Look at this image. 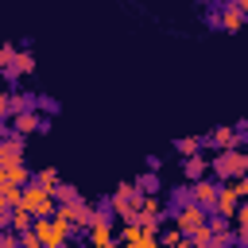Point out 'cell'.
I'll use <instances>...</instances> for the list:
<instances>
[{"label":"cell","instance_id":"cell-1","mask_svg":"<svg viewBox=\"0 0 248 248\" xmlns=\"http://www.w3.org/2000/svg\"><path fill=\"white\" fill-rule=\"evenodd\" d=\"M31 232L43 240V248H66V240H70V221L66 217H58V213H50V217H35L31 221Z\"/></svg>","mask_w":248,"mask_h":248},{"label":"cell","instance_id":"cell-2","mask_svg":"<svg viewBox=\"0 0 248 248\" xmlns=\"http://www.w3.org/2000/svg\"><path fill=\"white\" fill-rule=\"evenodd\" d=\"M209 170L217 174V182H232V178L248 174V155L240 147H225V151H217L209 159Z\"/></svg>","mask_w":248,"mask_h":248},{"label":"cell","instance_id":"cell-3","mask_svg":"<svg viewBox=\"0 0 248 248\" xmlns=\"http://www.w3.org/2000/svg\"><path fill=\"white\" fill-rule=\"evenodd\" d=\"M16 205H23V209H27L31 217H50L58 202H54V190H50V186H39V182H27Z\"/></svg>","mask_w":248,"mask_h":248},{"label":"cell","instance_id":"cell-4","mask_svg":"<svg viewBox=\"0 0 248 248\" xmlns=\"http://www.w3.org/2000/svg\"><path fill=\"white\" fill-rule=\"evenodd\" d=\"M108 209H112V217L136 221V217H140V190H136V182H120L116 194L108 198Z\"/></svg>","mask_w":248,"mask_h":248},{"label":"cell","instance_id":"cell-5","mask_svg":"<svg viewBox=\"0 0 248 248\" xmlns=\"http://www.w3.org/2000/svg\"><path fill=\"white\" fill-rule=\"evenodd\" d=\"M54 213H58V217H66V221H70V229H89L97 209H93L85 198H74V202H58V205H54Z\"/></svg>","mask_w":248,"mask_h":248},{"label":"cell","instance_id":"cell-6","mask_svg":"<svg viewBox=\"0 0 248 248\" xmlns=\"http://www.w3.org/2000/svg\"><path fill=\"white\" fill-rule=\"evenodd\" d=\"M116 244V225H112V213H93V225H89V248H112Z\"/></svg>","mask_w":248,"mask_h":248},{"label":"cell","instance_id":"cell-7","mask_svg":"<svg viewBox=\"0 0 248 248\" xmlns=\"http://www.w3.org/2000/svg\"><path fill=\"white\" fill-rule=\"evenodd\" d=\"M170 217H174V225H178L182 232H194V229H202V225L209 221V209H205V205H198V202H182Z\"/></svg>","mask_w":248,"mask_h":248},{"label":"cell","instance_id":"cell-8","mask_svg":"<svg viewBox=\"0 0 248 248\" xmlns=\"http://www.w3.org/2000/svg\"><path fill=\"white\" fill-rule=\"evenodd\" d=\"M8 120H12V132H16V136H31V132H46V128H50V120H46L43 112H35V108L12 112Z\"/></svg>","mask_w":248,"mask_h":248},{"label":"cell","instance_id":"cell-9","mask_svg":"<svg viewBox=\"0 0 248 248\" xmlns=\"http://www.w3.org/2000/svg\"><path fill=\"white\" fill-rule=\"evenodd\" d=\"M236 205H240V194H236V186H232V182H221V186H217V198H213V205H209V213L232 217V213H236Z\"/></svg>","mask_w":248,"mask_h":248},{"label":"cell","instance_id":"cell-10","mask_svg":"<svg viewBox=\"0 0 248 248\" xmlns=\"http://www.w3.org/2000/svg\"><path fill=\"white\" fill-rule=\"evenodd\" d=\"M186 194H190V202H198V205H213V198H217V182L213 178H194L190 186H186Z\"/></svg>","mask_w":248,"mask_h":248},{"label":"cell","instance_id":"cell-11","mask_svg":"<svg viewBox=\"0 0 248 248\" xmlns=\"http://www.w3.org/2000/svg\"><path fill=\"white\" fill-rule=\"evenodd\" d=\"M23 163V136H0V167Z\"/></svg>","mask_w":248,"mask_h":248},{"label":"cell","instance_id":"cell-12","mask_svg":"<svg viewBox=\"0 0 248 248\" xmlns=\"http://www.w3.org/2000/svg\"><path fill=\"white\" fill-rule=\"evenodd\" d=\"M205 147H213V151H225V147H236V128H213L205 140H202Z\"/></svg>","mask_w":248,"mask_h":248},{"label":"cell","instance_id":"cell-13","mask_svg":"<svg viewBox=\"0 0 248 248\" xmlns=\"http://www.w3.org/2000/svg\"><path fill=\"white\" fill-rule=\"evenodd\" d=\"M27 182H31V174H27L23 163H8V167H0V186H27Z\"/></svg>","mask_w":248,"mask_h":248},{"label":"cell","instance_id":"cell-14","mask_svg":"<svg viewBox=\"0 0 248 248\" xmlns=\"http://www.w3.org/2000/svg\"><path fill=\"white\" fill-rule=\"evenodd\" d=\"M217 27H221V31H240V27H244L240 8H236V4H225V8L217 12Z\"/></svg>","mask_w":248,"mask_h":248},{"label":"cell","instance_id":"cell-15","mask_svg":"<svg viewBox=\"0 0 248 248\" xmlns=\"http://www.w3.org/2000/svg\"><path fill=\"white\" fill-rule=\"evenodd\" d=\"M31 70H35V54H31V50H16L12 66L4 70V78H23V74H31Z\"/></svg>","mask_w":248,"mask_h":248},{"label":"cell","instance_id":"cell-16","mask_svg":"<svg viewBox=\"0 0 248 248\" xmlns=\"http://www.w3.org/2000/svg\"><path fill=\"white\" fill-rule=\"evenodd\" d=\"M182 174L194 182V178H205L209 174V155H186L182 159Z\"/></svg>","mask_w":248,"mask_h":248},{"label":"cell","instance_id":"cell-17","mask_svg":"<svg viewBox=\"0 0 248 248\" xmlns=\"http://www.w3.org/2000/svg\"><path fill=\"white\" fill-rule=\"evenodd\" d=\"M31 221H35V217H31L23 205H8V229H12L16 236H19V232H27V229H31Z\"/></svg>","mask_w":248,"mask_h":248},{"label":"cell","instance_id":"cell-18","mask_svg":"<svg viewBox=\"0 0 248 248\" xmlns=\"http://www.w3.org/2000/svg\"><path fill=\"white\" fill-rule=\"evenodd\" d=\"M182 240H186V232H182L174 221H170V225H159V244H167V248H178Z\"/></svg>","mask_w":248,"mask_h":248},{"label":"cell","instance_id":"cell-19","mask_svg":"<svg viewBox=\"0 0 248 248\" xmlns=\"http://www.w3.org/2000/svg\"><path fill=\"white\" fill-rule=\"evenodd\" d=\"M229 221H232V232L248 244V202H240V205H236V213H232Z\"/></svg>","mask_w":248,"mask_h":248},{"label":"cell","instance_id":"cell-20","mask_svg":"<svg viewBox=\"0 0 248 248\" xmlns=\"http://www.w3.org/2000/svg\"><path fill=\"white\" fill-rule=\"evenodd\" d=\"M31 182H39V186H50V190H54V186L62 182V174H58L54 167H39V170L31 174Z\"/></svg>","mask_w":248,"mask_h":248},{"label":"cell","instance_id":"cell-21","mask_svg":"<svg viewBox=\"0 0 248 248\" xmlns=\"http://www.w3.org/2000/svg\"><path fill=\"white\" fill-rule=\"evenodd\" d=\"M140 213L163 217V202H159V194H140Z\"/></svg>","mask_w":248,"mask_h":248},{"label":"cell","instance_id":"cell-22","mask_svg":"<svg viewBox=\"0 0 248 248\" xmlns=\"http://www.w3.org/2000/svg\"><path fill=\"white\" fill-rule=\"evenodd\" d=\"M198 147H202V140H194V136H182V140H174V151L186 159V155H198Z\"/></svg>","mask_w":248,"mask_h":248},{"label":"cell","instance_id":"cell-23","mask_svg":"<svg viewBox=\"0 0 248 248\" xmlns=\"http://www.w3.org/2000/svg\"><path fill=\"white\" fill-rule=\"evenodd\" d=\"M136 190H140V194H159V174H151V170L140 174V178H136Z\"/></svg>","mask_w":248,"mask_h":248},{"label":"cell","instance_id":"cell-24","mask_svg":"<svg viewBox=\"0 0 248 248\" xmlns=\"http://www.w3.org/2000/svg\"><path fill=\"white\" fill-rule=\"evenodd\" d=\"M8 105H12V112H23V108H31V97L27 93H8Z\"/></svg>","mask_w":248,"mask_h":248},{"label":"cell","instance_id":"cell-25","mask_svg":"<svg viewBox=\"0 0 248 248\" xmlns=\"http://www.w3.org/2000/svg\"><path fill=\"white\" fill-rule=\"evenodd\" d=\"M74 198H81L74 186H66V182H58V186H54V202H74Z\"/></svg>","mask_w":248,"mask_h":248},{"label":"cell","instance_id":"cell-26","mask_svg":"<svg viewBox=\"0 0 248 248\" xmlns=\"http://www.w3.org/2000/svg\"><path fill=\"white\" fill-rule=\"evenodd\" d=\"M12 58H16V46H8V43H4V46H0V74L12 66Z\"/></svg>","mask_w":248,"mask_h":248},{"label":"cell","instance_id":"cell-27","mask_svg":"<svg viewBox=\"0 0 248 248\" xmlns=\"http://www.w3.org/2000/svg\"><path fill=\"white\" fill-rule=\"evenodd\" d=\"M19 244H23V248H43V240H39L31 229H27V232H19Z\"/></svg>","mask_w":248,"mask_h":248},{"label":"cell","instance_id":"cell-28","mask_svg":"<svg viewBox=\"0 0 248 248\" xmlns=\"http://www.w3.org/2000/svg\"><path fill=\"white\" fill-rule=\"evenodd\" d=\"M232 186H236V194H240V202H248V174H240V178H232Z\"/></svg>","mask_w":248,"mask_h":248},{"label":"cell","instance_id":"cell-29","mask_svg":"<svg viewBox=\"0 0 248 248\" xmlns=\"http://www.w3.org/2000/svg\"><path fill=\"white\" fill-rule=\"evenodd\" d=\"M12 116V105H8V93H0V124Z\"/></svg>","mask_w":248,"mask_h":248},{"label":"cell","instance_id":"cell-30","mask_svg":"<svg viewBox=\"0 0 248 248\" xmlns=\"http://www.w3.org/2000/svg\"><path fill=\"white\" fill-rule=\"evenodd\" d=\"M236 140H248V120H240V124H236Z\"/></svg>","mask_w":248,"mask_h":248},{"label":"cell","instance_id":"cell-31","mask_svg":"<svg viewBox=\"0 0 248 248\" xmlns=\"http://www.w3.org/2000/svg\"><path fill=\"white\" fill-rule=\"evenodd\" d=\"M4 229H8V205L0 202V232H4Z\"/></svg>","mask_w":248,"mask_h":248},{"label":"cell","instance_id":"cell-32","mask_svg":"<svg viewBox=\"0 0 248 248\" xmlns=\"http://www.w3.org/2000/svg\"><path fill=\"white\" fill-rule=\"evenodd\" d=\"M236 8H240V16H244V23H248V0H232Z\"/></svg>","mask_w":248,"mask_h":248},{"label":"cell","instance_id":"cell-33","mask_svg":"<svg viewBox=\"0 0 248 248\" xmlns=\"http://www.w3.org/2000/svg\"><path fill=\"white\" fill-rule=\"evenodd\" d=\"M151 248H167V244H159V240H155V244H151Z\"/></svg>","mask_w":248,"mask_h":248},{"label":"cell","instance_id":"cell-34","mask_svg":"<svg viewBox=\"0 0 248 248\" xmlns=\"http://www.w3.org/2000/svg\"><path fill=\"white\" fill-rule=\"evenodd\" d=\"M0 202H4V190H0ZM4 205H8V202H4Z\"/></svg>","mask_w":248,"mask_h":248},{"label":"cell","instance_id":"cell-35","mask_svg":"<svg viewBox=\"0 0 248 248\" xmlns=\"http://www.w3.org/2000/svg\"><path fill=\"white\" fill-rule=\"evenodd\" d=\"M112 248H124V244H120V240H116V244H112Z\"/></svg>","mask_w":248,"mask_h":248}]
</instances>
